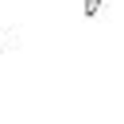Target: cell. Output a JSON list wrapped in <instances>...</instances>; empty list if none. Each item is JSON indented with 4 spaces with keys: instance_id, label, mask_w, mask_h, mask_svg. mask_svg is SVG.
<instances>
[{
    "instance_id": "cell-2",
    "label": "cell",
    "mask_w": 124,
    "mask_h": 124,
    "mask_svg": "<svg viewBox=\"0 0 124 124\" xmlns=\"http://www.w3.org/2000/svg\"><path fill=\"white\" fill-rule=\"evenodd\" d=\"M101 12H105V0H85V16L89 19H97Z\"/></svg>"
},
{
    "instance_id": "cell-1",
    "label": "cell",
    "mask_w": 124,
    "mask_h": 124,
    "mask_svg": "<svg viewBox=\"0 0 124 124\" xmlns=\"http://www.w3.org/2000/svg\"><path fill=\"white\" fill-rule=\"evenodd\" d=\"M16 46H19V35H16V31H4V27H0V50H16Z\"/></svg>"
}]
</instances>
